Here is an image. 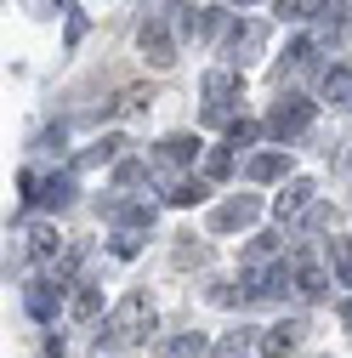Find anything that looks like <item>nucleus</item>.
<instances>
[{
	"mask_svg": "<svg viewBox=\"0 0 352 358\" xmlns=\"http://www.w3.org/2000/svg\"><path fill=\"white\" fill-rule=\"evenodd\" d=\"M142 330H154V307H148L142 290H131V296L108 313V324H103L97 336H103L108 352H119V347H131V341H142Z\"/></svg>",
	"mask_w": 352,
	"mask_h": 358,
	"instance_id": "obj_1",
	"label": "nucleus"
},
{
	"mask_svg": "<svg viewBox=\"0 0 352 358\" xmlns=\"http://www.w3.org/2000/svg\"><path fill=\"white\" fill-rule=\"evenodd\" d=\"M307 125H313V103H307V97H279V108H273V120H267V131H273V137L279 143H290V137H301V131Z\"/></svg>",
	"mask_w": 352,
	"mask_h": 358,
	"instance_id": "obj_2",
	"label": "nucleus"
},
{
	"mask_svg": "<svg viewBox=\"0 0 352 358\" xmlns=\"http://www.w3.org/2000/svg\"><path fill=\"white\" fill-rule=\"evenodd\" d=\"M233 97H239V74L210 69L205 74V120H228L233 114Z\"/></svg>",
	"mask_w": 352,
	"mask_h": 358,
	"instance_id": "obj_3",
	"label": "nucleus"
},
{
	"mask_svg": "<svg viewBox=\"0 0 352 358\" xmlns=\"http://www.w3.org/2000/svg\"><path fill=\"white\" fill-rule=\"evenodd\" d=\"M23 194H29L34 205H46V210H57V205H68L74 182H68V176H34V171H23Z\"/></svg>",
	"mask_w": 352,
	"mask_h": 358,
	"instance_id": "obj_4",
	"label": "nucleus"
},
{
	"mask_svg": "<svg viewBox=\"0 0 352 358\" xmlns=\"http://www.w3.org/2000/svg\"><path fill=\"white\" fill-rule=\"evenodd\" d=\"M23 301H29V313H34L40 324H52L57 307H63V285H52V279H29V285H23Z\"/></svg>",
	"mask_w": 352,
	"mask_h": 358,
	"instance_id": "obj_5",
	"label": "nucleus"
},
{
	"mask_svg": "<svg viewBox=\"0 0 352 358\" xmlns=\"http://www.w3.org/2000/svg\"><path fill=\"white\" fill-rule=\"evenodd\" d=\"M199 154V137H165L159 154H154V171H176V165H193Z\"/></svg>",
	"mask_w": 352,
	"mask_h": 358,
	"instance_id": "obj_6",
	"label": "nucleus"
},
{
	"mask_svg": "<svg viewBox=\"0 0 352 358\" xmlns=\"http://www.w3.org/2000/svg\"><path fill=\"white\" fill-rule=\"evenodd\" d=\"M290 262H295V296H301V301H318V296H324V273H318V262L307 256V250H295Z\"/></svg>",
	"mask_w": 352,
	"mask_h": 358,
	"instance_id": "obj_7",
	"label": "nucleus"
},
{
	"mask_svg": "<svg viewBox=\"0 0 352 358\" xmlns=\"http://www.w3.org/2000/svg\"><path fill=\"white\" fill-rule=\"evenodd\" d=\"M244 222H256V199H250V194H239V199H228V205H216L210 228L228 234V228H244Z\"/></svg>",
	"mask_w": 352,
	"mask_h": 358,
	"instance_id": "obj_8",
	"label": "nucleus"
},
{
	"mask_svg": "<svg viewBox=\"0 0 352 358\" xmlns=\"http://www.w3.org/2000/svg\"><path fill=\"white\" fill-rule=\"evenodd\" d=\"M137 40H142V52H148L154 63H176V46H170V34H165V23H159V17H148Z\"/></svg>",
	"mask_w": 352,
	"mask_h": 358,
	"instance_id": "obj_9",
	"label": "nucleus"
},
{
	"mask_svg": "<svg viewBox=\"0 0 352 358\" xmlns=\"http://www.w3.org/2000/svg\"><path fill=\"white\" fill-rule=\"evenodd\" d=\"M301 341V324H273L267 336H261V358H290Z\"/></svg>",
	"mask_w": 352,
	"mask_h": 358,
	"instance_id": "obj_10",
	"label": "nucleus"
},
{
	"mask_svg": "<svg viewBox=\"0 0 352 358\" xmlns=\"http://www.w3.org/2000/svg\"><path fill=\"white\" fill-rule=\"evenodd\" d=\"M307 205H313V182H307V176H295V182L279 194V222H290V216H301Z\"/></svg>",
	"mask_w": 352,
	"mask_h": 358,
	"instance_id": "obj_11",
	"label": "nucleus"
},
{
	"mask_svg": "<svg viewBox=\"0 0 352 358\" xmlns=\"http://www.w3.org/2000/svg\"><path fill=\"white\" fill-rule=\"evenodd\" d=\"M284 171H290V154H279V148H273V154H256V159H250V176H256V182H279Z\"/></svg>",
	"mask_w": 352,
	"mask_h": 358,
	"instance_id": "obj_12",
	"label": "nucleus"
},
{
	"mask_svg": "<svg viewBox=\"0 0 352 358\" xmlns=\"http://www.w3.org/2000/svg\"><path fill=\"white\" fill-rule=\"evenodd\" d=\"M261 40H267L261 23H239V29L228 34V52H233V57H239V52H261Z\"/></svg>",
	"mask_w": 352,
	"mask_h": 358,
	"instance_id": "obj_13",
	"label": "nucleus"
},
{
	"mask_svg": "<svg viewBox=\"0 0 352 358\" xmlns=\"http://www.w3.org/2000/svg\"><path fill=\"white\" fill-rule=\"evenodd\" d=\"M324 97L330 103H352V69H330L324 74Z\"/></svg>",
	"mask_w": 352,
	"mask_h": 358,
	"instance_id": "obj_14",
	"label": "nucleus"
},
{
	"mask_svg": "<svg viewBox=\"0 0 352 358\" xmlns=\"http://www.w3.org/2000/svg\"><path fill=\"white\" fill-rule=\"evenodd\" d=\"M330 262H335L341 285H352V239H330Z\"/></svg>",
	"mask_w": 352,
	"mask_h": 358,
	"instance_id": "obj_15",
	"label": "nucleus"
},
{
	"mask_svg": "<svg viewBox=\"0 0 352 358\" xmlns=\"http://www.w3.org/2000/svg\"><path fill=\"white\" fill-rule=\"evenodd\" d=\"M57 245H63V239H57L52 228H29V250H34L40 262H46V256H57Z\"/></svg>",
	"mask_w": 352,
	"mask_h": 358,
	"instance_id": "obj_16",
	"label": "nucleus"
},
{
	"mask_svg": "<svg viewBox=\"0 0 352 358\" xmlns=\"http://www.w3.org/2000/svg\"><path fill=\"white\" fill-rule=\"evenodd\" d=\"M199 352H205L199 336H170V341H165V358H199Z\"/></svg>",
	"mask_w": 352,
	"mask_h": 358,
	"instance_id": "obj_17",
	"label": "nucleus"
},
{
	"mask_svg": "<svg viewBox=\"0 0 352 358\" xmlns=\"http://www.w3.org/2000/svg\"><path fill=\"white\" fill-rule=\"evenodd\" d=\"M97 307H103V296H97L91 285H85V290L74 296V307H68V313H74V319H97Z\"/></svg>",
	"mask_w": 352,
	"mask_h": 358,
	"instance_id": "obj_18",
	"label": "nucleus"
},
{
	"mask_svg": "<svg viewBox=\"0 0 352 358\" xmlns=\"http://www.w3.org/2000/svg\"><path fill=\"white\" fill-rule=\"evenodd\" d=\"M119 148H125V143H119V137H103V143H97V148H85V159H80V165H103V159H114V154H119Z\"/></svg>",
	"mask_w": 352,
	"mask_h": 358,
	"instance_id": "obj_19",
	"label": "nucleus"
},
{
	"mask_svg": "<svg viewBox=\"0 0 352 358\" xmlns=\"http://www.w3.org/2000/svg\"><path fill=\"white\" fill-rule=\"evenodd\" d=\"M205 194H210L205 182H176V188H170V205H193V199H205Z\"/></svg>",
	"mask_w": 352,
	"mask_h": 358,
	"instance_id": "obj_20",
	"label": "nucleus"
},
{
	"mask_svg": "<svg viewBox=\"0 0 352 358\" xmlns=\"http://www.w3.org/2000/svg\"><path fill=\"white\" fill-rule=\"evenodd\" d=\"M205 171H210V176H228V171H233V143H228V148H216V154L205 159Z\"/></svg>",
	"mask_w": 352,
	"mask_h": 358,
	"instance_id": "obj_21",
	"label": "nucleus"
},
{
	"mask_svg": "<svg viewBox=\"0 0 352 358\" xmlns=\"http://www.w3.org/2000/svg\"><path fill=\"white\" fill-rule=\"evenodd\" d=\"M318 0H279V17H313Z\"/></svg>",
	"mask_w": 352,
	"mask_h": 358,
	"instance_id": "obj_22",
	"label": "nucleus"
},
{
	"mask_svg": "<svg viewBox=\"0 0 352 358\" xmlns=\"http://www.w3.org/2000/svg\"><path fill=\"white\" fill-rule=\"evenodd\" d=\"M216 358H244V336H228L222 347H216Z\"/></svg>",
	"mask_w": 352,
	"mask_h": 358,
	"instance_id": "obj_23",
	"label": "nucleus"
},
{
	"mask_svg": "<svg viewBox=\"0 0 352 358\" xmlns=\"http://www.w3.org/2000/svg\"><path fill=\"white\" fill-rule=\"evenodd\" d=\"M114 256H137V234H114Z\"/></svg>",
	"mask_w": 352,
	"mask_h": 358,
	"instance_id": "obj_24",
	"label": "nucleus"
},
{
	"mask_svg": "<svg viewBox=\"0 0 352 358\" xmlns=\"http://www.w3.org/2000/svg\"><path fill=\"white\" fill-rule=\"evenodd\" d=\"M250 137H256V125H250V120H244V125H233V137H228V143H233V148H244V143H250Z\"/></svg>",
	"mask_w": 352,
	"mask_h": 358,
	"instance_id": "obj_25",
	"label": "nucleus"
},
{
	"mask_svg": "<svg viewBox=\"0 0 352 358\" xmlns=\"http://www.w3.org/2000/svg\"><path fill=\"white\" fill-rule=\"evenodd\" d=\"M341 319H346V324H352V301H346V307H341Z\"/></svg>",
	"mask_w": 352,
	"mask_h": 358,
	"instance_id": "obj_26",
	"label": "nucleus"
},
{
	"mask_svg": "<svg viewBox=\"0 0 352 358\" xmlns=\"http://www.w3.org/2000/svg\"><path fill=\"white\" fill-rule=\"evenodd\" d=\"M239 6H244V0H239Z\"/></svg>",
	"mask_w": 352,
	"mask_h": 358,
	"instance_id": "obj_27",
	"label": "nucleus"
}]
</instances>
